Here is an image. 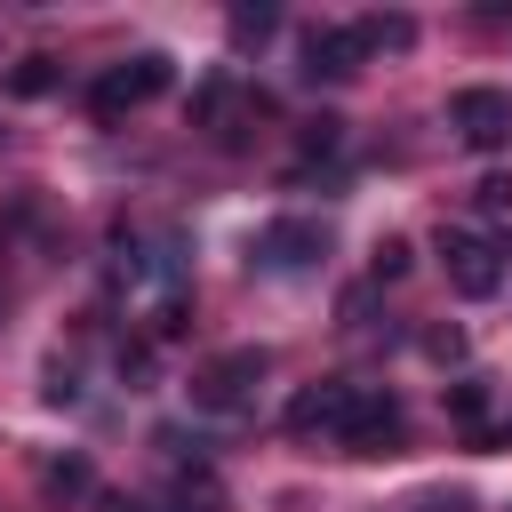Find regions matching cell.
I'll return each mask as SVG.
<instances>
[{"instance_id": "4fadbf2b", "label": "cell", "mask_w": 512, "mask_h": 512, "mask_svg": "<svg viewBox=\"0 0 512 512\" xmlns=\"http://www.w3.org/2000/svg\"><path fill=\"white\" fill-rule=\"evenodd\" d=\"M448 408H456L472 432H488V384H448Z\"/></svg>"}, {"instance_id": "2e32d148", "label": "cell", "mask_w": 512, "mask_h": 512, "mask_svg": "<svg viewBox=\"0 0 512 512\" xmlns=\"http://www.w3.org/2000/svg\"><path fill=\"white\" fill-rule=\"evenodd\" d=\"M424 352H432V360H464V328H432Z\"/></svg>"}, {"instance_id": "5b68a950", "label": "cell", "mask_w": 512, "mask_h": 512, "mask_svg": "<svg viewBox=\"0 0 512 512\" xmlns=\"http://www.w3.org/2000/svg\"><path fill=\"white\" fill-rule=\"evenodd\" d=\"M448 128L472 152H496V144H512V96L504 88H456L448 96Z\"/></svg>"}, {"instance_id": "5bb4252c", "label": "cell", "mask_w": 512, "mask_h": 512, "mask_svg": "<svg viewBox=\"0 0 512 512\" xmlns=\"http://www.w3.org/2000/svg\"><path fill=\"white\" fill-rule=\"evenodd\" d=\"M472 200H480V216H496V224H504V216H512V176H480V184H472Z\"/></svg>"}, {"instance_id": "ac0fdd59", "label": "cell", "mask_w": 512, "mask_h": 512, "mask_svg": "<svg viewBox=\"0 0 512 512\" xmlns=\"http://www.w3.org/2000/svg\"><path fill=\"white\" fill-rule=\"evenodd\" d=\"M48 488H88V464H48Z\"/></svg>"}, {"instance_id": "9a60e30c", "label": "cell", "mask_w": 512, "mask_h": 512, "mask_svg": "<svg viewBox=\"0 0 512 512\" xmlns=\"http://www.w3.org/2000/svg\"><path fill=\"white\" fill-rule=\"evenodd\" d=\"M408 256H416L408 240H376V256H368V272H376V280H400V272H408Z\"/></svg>"}, {"instance_id": "52a82bcc", "label": "cell", "mask_w": 512, "mask_h": 512, "mask_svg": "<svg viewBox=\"0 0 512 512\" xmlns=\"http://www.w3.org/2000/svg\"><path fill=\"white\" fill-rule=\"evenodd\" d=\"M344 448H352V456H392V448H400V400H392L384 384H360L352 424H344Z\"/></svg>"}, {"instance_id": "9c48e42d", "label": "cell", "mask_w": 512, "mask_h": 512, "mask_svg": "<svg viewBox=\"0 0 512 512\" xmlns=\"http://www.w3.org/2000/svg\"><path fill=\"white\" fill-rule=\"evenodd\" d=\"M176 512H232V496H224V480L208 472V464H184L176 472V496H168Z\"/></svg>"}, {"instance_id": "d6986e66", "label": "cell", "mask_w": 512, "mask_h": 512, "mask_svg": "<svg viewBox=\"0 0 512 512\" xmlns=\"http://www.w3.org/2000/svg\"><path fill=\"white\" fill-rule=\"evenodd\" d=\"M112 512H160V504H136V496H120V504H112Z\"/></svg>"}, {"instance_id": "8fae6325", "label": "cell", "mask_w": 512, "mask_h": 512, "mask_svg": "<svg viewBox=\"0 0 512 512\" xmlns=\"http://www.w3.org/2000/svg\"><path fill=\"white\" fill-rule=\"evenodd\" d=\"M352 40H360V56H376V48H408V40H416V24H408V16H360V24H352Z\"/></svg>"}, {"instance_id": "6da1fadb", "label": "cell", "mask_w": 512, "mask_h": 512, "mask_svg": "<svg viewBox=\"0 0 512 512\" xmlns=\"http://www.w3.org/2000/svg\"><path fill=\"white\" fill-rule=\"evenodd\" d=\"M432 256H440L448 288H456V296H472V304L504 288V256H496L480 232H464V224H440V232H432Z\"/></svg>"}, {"instance_id": "ba28073f", "label": "cell", "mask_w": 512, "mask_h": 512, "mask_svg": "<svg viewBox=\"0 0 512 512\" xmlns=\"http://www.w3.org/2000/svg\"><path fill=\"white\" fill-rule=\"evenodd\" d=\"M368 56H360V40H352V24H312L304 32V80H352Z\"/></svg>"}, {"instance_id": "7c38bea8", "label": "cell", "mask_w": 512, "mask_h": 512, "mask_svg": "<svg viewBox=\"0 0 512 512\" xmlns=\"http://www.w3.org/2000/svg\"><path fill=\"white\" fill-rule=\"evenodd\" d=\"M8 88H16V96H48V88H56V56H24V64L8 72Z\"/></svg>"}, {"instance_id": "3957f363", "label": "cell", "mask_w": 512, "mask_h": 512, "mask_svg": "<svg viewBox=\"0 0 512 512\" xmlns=\"http://www.w3.org/2000/svg\"><path fill=\"white\" fill-rule=\"evenodd\" d=\"M176 72H168V56L160 48H144V56H128V64H112L104 80H96V112L104 120H120V112H136V104H152L160 88H168Z\"/></svg>"}, {"instance_id": "7a4b0ae2", "label": "cell", "mask_w": 512, "mask_h": 512, "mask_svg": "<svg viewBox=\"0 0 512 512\" xmlns=\"http://www.w3.org/2000/svg\"><path fill=\"white\" fill-rule=\"evenodd\" d=\"M264 376H272V360H264L256 344H240V352H224V360H208V368L192 376V408H208V416H240V408L256 400Z\"/></svg>"}, {"instance_id": "e0dca14e", "label": "cell", "mask_w": 512, "mask_h": 512, "mask_svg": "<svg viewBox=\"0 0 512 512\" xmlns=\"http://www.w3.org/2000/svg\"><path fill=\"white\" fill-rule=\"evenodd\" d=\"M336 128H344V120H312V128H304V152H336Z\"/></svg>"}, {"instance_id": "30bf717a", "label": "cell", "mask_w": 512, "mask_h": 512, "mask_svg": "<svg viewBox=\"0 0 512 512\" xmlns=\"http://www.w3.org/2000/svg\"><path fill=\"white\" fill-rule=\"evenodd\" d=\"M224 32H232V48H264V40L280 32V8H272V0H240Z\"/></svg>"}, {"instance_id": "277c9868", "label": "cell", "mask_w": 512, "mask_h": 512, "mask_svg": "<svg viewBox=\"0 0 512 512\" xmlns=\"http://www.w3.org/2000/svg\"><path fill=\"white\" fill-rule=\"evenodd\" d=\"M320 256H328V224H312V216H272L256 232V264L264 272H312Z\"/></svg>"}, {"instance_id": "8992f818", "label": "cell", "mask_w": 512, "mask_h": 512, "mask_svg": "<svg viewBox=\"0 0 512 512\" xmlns=\"http://www.w3.org/2000/svg\"><path fill=\"white\" fill-rule=\"evenodd\" d=\"M352 400H360V384L352 376H320V384H304L296 400H288V432H336L344 440V424H352Z\"/></svg>"}]
</instances>
